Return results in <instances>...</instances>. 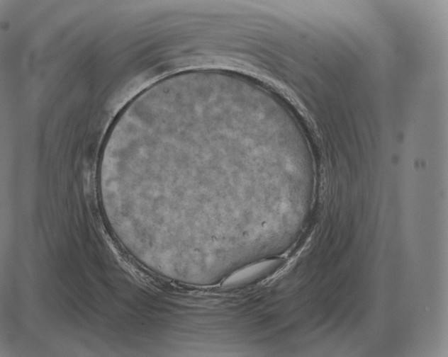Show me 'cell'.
<instances>
[{
	"instance_id": "cell-1",
	"label": "cell",
	"mask_w": 448,
	"mask_h": 357,
	"mask_svg": "<svg viewBox=\"0 0 448 357\" xmlns=\"http://www.w3.org/2000/svg\"><path fill=\"white\" fill-rule=\"evenodd\" d=\"M279 264L276 259H269L250 264L240 268L228 277L223 285L235 287L253 281L274 270Z\"/></svg>"
}]
</instances>
